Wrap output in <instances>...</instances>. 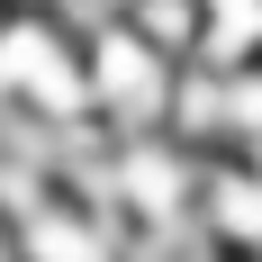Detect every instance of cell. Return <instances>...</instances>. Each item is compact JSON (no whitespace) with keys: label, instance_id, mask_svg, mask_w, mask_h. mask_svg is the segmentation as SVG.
Here are the masks:
<instances>
[{"label":"cell","instance_id":"cell-4","mask_svg":"<svg viewBox=\"0 0 262 262\" xmlns=\"http://www.w3.org/2000/svg\"><path fill=\"white\" fill-rule=\"evenodd\" d=\"M0 18H9V9H0Z\"/></svg>","mask_w":262,"mask_h":262},{"label":"cell","instance_id":"cell-1","mask_svg":"<svg viewBox=\"0 0 262 262\" xmlns=\"http://www.w3.org/2000/svg\"><path fill=\"white\" fill-rule=\"evenodd\" d=\"M172 73H181V63H172V54H154L127 18L81 27V100H91V118H100L108 136H145V127H163Z\"/></svg>","mask_w":262,"mask_h":262},{"label":"cell","instance_id":"cell-2","mask_svg":"<svg viewBox=\"0 0 262 262\" xmlns=\"http://www.w3.org/2000/svg\"><path fill=\"white\" fill-rule=\"evenodd\" d=\"M190 63H217V73L262 63V0H199V54Z\"/></svg>","mask_w":262,"mask_h":262},{"label":"cell","instance_id":"cell-3","mask_svg":"<svg viewBox=\"0 0 262 262\" xmlns=\"http://www.w3.org/2000/svg\"><path fill=\"white\" fill-rule=\"evenodd\" d=\"M0 9H63V0H0Z\"/></svg>","mask_w":262,"mask_h":262}]
</instances>
